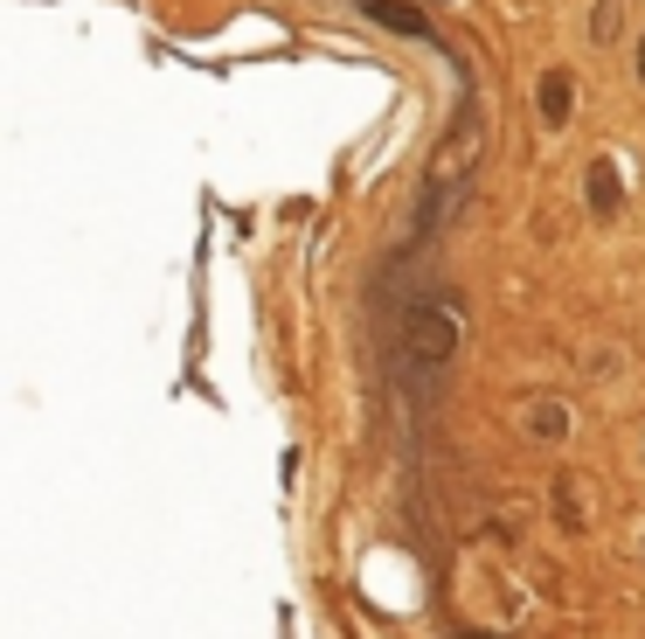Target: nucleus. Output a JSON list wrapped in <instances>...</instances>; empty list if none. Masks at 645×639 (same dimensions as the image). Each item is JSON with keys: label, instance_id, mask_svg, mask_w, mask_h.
Here are the masks:
<instances>
[{"label": "nucleus", "instance_id": "nucleus-1", "mask_svg": "<svg viewBox=\"0 0 645 639\" xmlns=\"http://www.w3.org/2000/svg\"><path fill=\"white\" fill-rule=\"evenodd\" d=\"M479 154H486V119H479L472 84H459V125L438 140V160H430V181H424V209H416V237H438L459 216V202L472 195V174H479Z\"/></svg>", "mask_w": 645, "mask_h": 639}, {"label": "nucleus", "instance_id": "nucleus-2", "mask_svg": "<svg viewBox=\"0 0 645 639\" xmlns=\"http://www.w3.org/2000/svg\"><path fill=\"white\" fill-rule=\"evenodd\" d=\"M451 348H459V319H451V306H438V299H424V306H410V354L424 369H445Z\"/></svg>", "mask_w": 645, "mask_h": 639}, {"label": "nucleus", "instance_id": "nucleus-3", "mask_svg": "<svg viewBox=\"0 0 645 639\" xmlns=\"http://www.w3.org/2000/svg\"><path fill=\"white\" fill-rule=\"evenodd\" d=\"M362 14H375L382 28H395V35H410V43H445L438 28H430V14L424 8H410V0H354Z\"/></svg>", "mask_w": 645, "mask_h": 639}, {"label": "nucleus", "instance_id": "nucleus-4", "mask_svg": "<svg viewBox=\"0 0 645 639\" xmlns=\"http://www.w3.org/2000/svg\"><path fill=\"white\" fill-rule=\"evenodd\" d=\"M535 111H541L548 133H562L569 111H576V77H569V70H548V77L535 84Z\"/></svg>", "mask_w": 645, "mask_h": 639}, {"label": "nucleus", "instance_id": "nucleus-5", "mask_svg": "<svg viewBox=\"0 0 645 639\" xmlns=\"http://www.w3.org/2000/svg\"><path fill=\"white\" fill-rule=\"evenodd\" d=\"M618 202H624L618 167H611V160H591V209H597V216H618Z\"/></svg>", "mask_w": 645, "mask_h": 639}, {"label": "nucleus", "instance_id": "nucleus-6", "mask_svg": "<svg viewBox=\"0 0 645 639\" xmlns=\"http://www.w3.org/2000/svg\"><path fill=\"white\" fill-rule=\"evenodd\" d=\"M527 431H535V438H569V410L562 403H535L527 410Z\"/></svg>", "mask_w": 645, "mask_h": 639}, {"label": "nucleus", "instance_id": "nucleus-7", "mask_svg": "<svg viewBox=\"0 0 645 639\" xmlns=\"http://www.w3.org/2000/svg\"><path fill=\"white\" fill-rule=\"evenodd\" d=\"M556 515H562V529H569V535H583V501H576V473H562V480H556Z\"/></svg>", "mask_w": 645, "mask_h": 639}, {"label": "nucleus", "instance_id": "nucleus-8", "mask_svg": "<svg viewBox=\"0 0 645 639\" xmlns=\"http://www.w3.org/2000/svg\"><path fill=\"white\" fill-rule=\"evenodd\" d=\"M618 22H624V14H618V0H597V8H591V43H611V35H618Z\"/></svg>", "mask_w": 645, "mask_h": 639}, {"label": "nucleus", "instance_id": "nucleus-9", "mask_svg": "<svg viewBox=\"0 0 645 639\" xmlns=\"http://www.w3.org/2000/svg\"><path fill=\"white\" fill-rule=\"evenodd\" d=\"M638 77H645V35H638Z\"/></svg>", "mask_w": 645, "mask_h": 639}]
</instances>
